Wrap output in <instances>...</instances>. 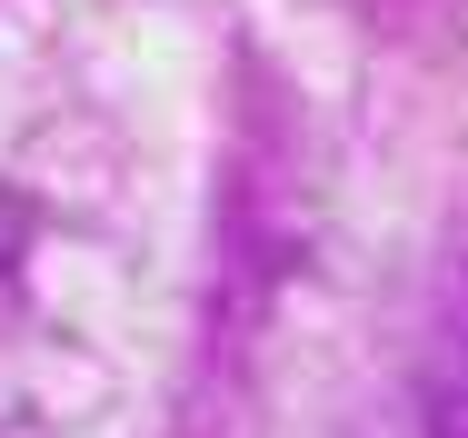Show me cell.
Returning <instances> with one entry per match:
<instances>
[{
    "instance_id": "1",
    "label": "cell",
    "mask_w": 468,
    "mask_h": 438,
    "mask_svg": "<svg viewBox=\"0 0 468 438\" xmlns=\"http://www.w3.org/2000/svg\"><path fill=\"white\" fill-rule=\"evenodd\" d=\"M429 438H468V279L439 319V349H429Z\"/></svg>"
}]
</instances>
